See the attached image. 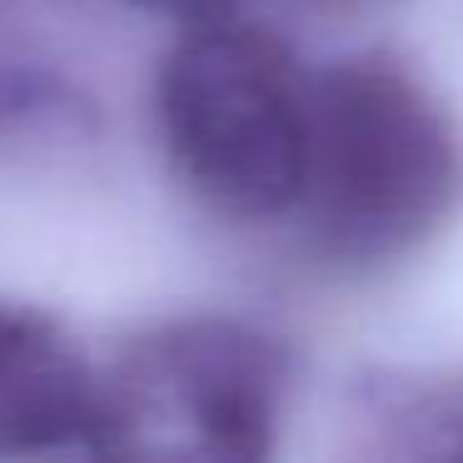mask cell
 Wrapping results in <instances>:
<instances>
[{
	"instance_id": "cell-2",
	"label": "cell",
	"mask_w": 463,
	"mask_h": 463,
	"mask_svg": "<svg viewBox=\"0 0 463 463\" xmlns=\"http://www.w3.org/2000/svg\"><path fill=\"white\" fill-rule=\"evenodd\" d=\"M155 125L175 175L230 220H274L299 204L309 145V71L260 25L190 21L155 80Z\"/></svg>"
},
{
	"instance_id": "cell-6",
	"label": "cell",
	"mask_w": 463,
	"mask_h": 463,
	"mask_svg": "<svg viewBox=\"0 0 463 463\" xmlns=\"http://www.w3.org/2000/svg\"><path fill=\"white\" fill-rule=\"evenodd\" d=\"M458 453H463V449H458Z\"/></svg>"
},
{
	"instance_id": "cell-4",
	"label": "cell",
	"mask_w": 463,
	"mask_h": 463,
	"mask_svg": "<svg viewBox=\"0 0 463 463\" xmlns=\"http://www.w3.org/2000/svg\"><path fill=\"white\" fill-rule=\"evenodd\" d=\"M105 443L100 373L41 314L0 304V453Z\"/></svg>"
},
{
	"instance_id": "cell-1",
	"label": "cell",
	"mask_w": 463,
	"mask_h": 463,
	"mask_svg": "<svg viewBox=\"0 0 463 463\" xmlns=\"http://www.w3.org/2000/svg\"><path fill=\"white\" fill-rule=\"evenodd\" d=\"M463 204V140L413 71L383 55L309 75V145L294 210L329 254L383 264L413 254Z\"/></svg>"
},
{
	"instance_id": "cell-5",
	"label": "cell",
	"mask_w": 463,
	"mask_h": 463,
	"mask_svg": "<svg viewBox=\"0 0 463 463\" xmlns=\"http://www.w3.org/2000/svg\"><path fill=\"white\" fill-rule=\"evenodd\" d=\"M125 5H140L155 15H180V21H210V15H230L244 0H125Z\"/></svg>"
},
{
	"instance_id": "cell-3",
	"label": "cell",
	"mask_w": 463,
	"mask_h": 463,
	"mask_svg": "<svg viewBox=\"0 0 463 463\" xmlns=\"http://www.w3.org/2000/svg\"><path fill=\"white\" fill-rule=\"evenodd\" d=\"M105 389V443L175 433L170 449L204 458H269L284 403V359L234 319H184L130 349Z\"/></svg>"
}]
</instances>
